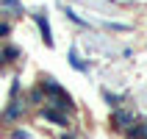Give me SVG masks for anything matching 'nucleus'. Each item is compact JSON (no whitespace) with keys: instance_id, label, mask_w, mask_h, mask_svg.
Listing matches in <instances>:
<instances>
[{"instance_id":"nucleus-15","label":"nucleus","mask_w":147,"mask_h":139,"mask_svg":"<svg viewBox=\"0 0 147 139\" xmlns=\"http://www.w3.org/2000/svg\"><path fill=\"white\" fill-rule=\"evenodd\" d=\"M58 139H75V134H69V131H64V134H61V136H58Z\"/></svg>"},{"instance_id":"nucleus-12","label":"nucleus","mask_w":147,"mask_h":139,"mask_svg":"<svg viewBox=\"0 0 147 139\" xmlns=\"http://www.w3.org/2000/svg\"><path fill=\"white\" fill-rule=\"evenodd\" d=\"M0 3H3V6H6V8H11L14 14H20V11H22V6H20L17 0H0Z\"/></svg>"},{"instance_id":"nucleus-16","label":"nucleus","mask_w":147,"mask_h":139,"mask_svg":"<svg viewBox=\"0 0 147 139\" xmlns=\"http://www.w3.org/2000/svg\"><path fill=\"white\" fill-rule=\"evenodd\" d=\"M3 64H6V61H3V47H0V67H3Z\"/></svg>"},{"instance_id":"nucleus-5","label":"nucleus","mask_w":147,"mask_h":139,"mask_svg":"<svg viewBox=\"0 0 147 139\" xmlns=\"http://www.w3.org/2000/svg\"><path fill=\"white\" fill-rule=\"evenodd\" d=\"M33 20H36V25H39V31H42V39H45V45H47V47H53V33H50L47 17L42 14V11H36V14H33Z\"/></svg>"},{"instance_id":"nucleus-2","label":"nucleus","mask_w":147,"mask_h":139,"mask_svg":"<svg viewBox=\"0 0 147 139\" xmlns=\"http://www.w3.org/2000/svg\"><path fill=\"white\" fill-rule=\"evenodd\" d=\"M28 108H31L28 95H25V98H8L6 108L0 111V120H3V123H17V120H22V117H25Z\"/></svg>"},{"instance_id":"nucleus-3","label":"nucleus","mask_w":147,"mask_h":139,"mask_svg":"<svg viewBox=\"0 0 147 139\" xmlns=\"http://www.w3.org/2000/svg\"><path fill=\"white\" fill-rule=\"evenodd\" d=\"M111 125H114L117 131L128 134L133 125H139V117L133 114V111H128V108H114V114H111Z\"/></svg>"},{"instance_id":"nucleus-9","label":"nucleus","mask_w":147,"mask_h":139,"mask_svg":"<svg viewBox=\"0 0 147 139\" xmlns=\"http://www.w3.org/2000/svg\"><path fill=\"white\" fill-rule=\"evenodd\" d=\"M103 100H106L111 108H122V95H114V92L103 89Z\"/></svg>"},{"instance_id":"nucleus-10","label":"nucleus","mask_w":147,"mask_h":139,"mask_svg":"<svg viewBox=\"0 0 147 139\" xmlns=\"http://www.w3.org/2000/svg\"><path fill=\"white\" fill-rule=\"evenodd\" d=\"M69 64H72L75 70H78V73H86V64L81 61V56H78L75 50H69Z\"/></svg>"},{"instance_id":"nucleus-6","label":"nucleus","mask_w":147,"mask_h":139,"mask_svg":"<svg viewBox=\"0 0 147 139\" xmlns=\"http://www.w3.org/2000/svg\"><path fill=\"white\" fill-rule=\"evenodd\" d=\"M28 103H31V106H45V103H47L45 89H42V86H33V89L28 92Z\"/></svg>"},{"instance_id":"nucleus-8","label":"nucleus","mask_w":147,"mask_h":139,"mask_svg":"<svg viewBox=\"0 0 147 139\" xmlns=\"http://www.w3.org/2000/svg\"><path fill=\"white\" fill-rule=\"evenodd\" d=\"M20 53H22V50L17 47V45H6V47H3V61H6V64H14L17 58H20Z\"/></svg>"},{"instance_id":"nucleus-4","label":"nucleus","mask_w":147,"mask_h":139,"mask_svg":"<svg viewBox=\"0 0 147 139\" xmlns=\"http://www.w3.org/2000/svg\"><path fill=\"white\" fill-rule=\"evenodd\" d=\"M39 114H42V120H47V123H53V125H61V128H69V120H67V114H61V111H56V108H50V106H42L39 108Z\"/></svg>"},{"instance_id":"nucleus-1","label":"nucleus","mask_w":147,"mask_h":139,"mask_svg":"<svg viewBox=\"0 0 147 139\" xmlns=\"http://www.w3.org/2000/svg\"><path fill=\"white\" fill-rule=\"evenodd\" d=\"M39 86L45 89V98H47V103H45V106L56 108V111H61V114H69V111H75V100H72V95H69V92H67L64 86L56 81V78L45 75Z\"/></svg>"},{"instance_id":"nucleus-14","label":"nucleus","mask_w":147,"mask_h":139,"mask_svg":"<svg viewBox=\"0 0 147 139\" xmlns=\"http://www.w3.org/2000/svg\"><path fill=\"white\" fill-rule=\"evenodd\" d=\"M11 139H31V134L20 128V131H11Z\"/></svg>"},{"instance_id":"nucleus-11","label":"nucleus","mask_w":147,"mask_h":139,"mask_svg":"<svg viewBox=\"0 0 147 139\" xmlns=\"http://www.w3.org/2000/svg\"><path fill=\"white\" fill-rule=\"evenodd\" d=\"M6 36H11V22L0 20V39H6Z\"/></svg>"},{"instance_id":"nucleus-13","label":"nucleus","mask_w":147,"mask_h":139,"mask_svg":"<svg viewBox=\"0 0 147 139\" xmlns=\"http://www.w3.org/2000/svg\"><path fill=\"white\" fill-rule=\"evenodd\" d=\"M67 17H69V20H72V22H78V25H83V28H86V25H89V22H86V20H83V17H78V14H75L72 8H67Z\"/></svg>"},{"instance_id":"nucleus-7","label":"nucleus","mask_w":147,"mask_h":139,"mask_svg":"<svg viewBox=\"0 0 147 139\" xmlns=\"http://www.w3.org/2000/svg\"><path fill=\"white\" fill-rule=\"evenodd\" d=\"M125 136H128V139H147V120H142L139 125H133Z\"/></svg>"}]
</instances>
